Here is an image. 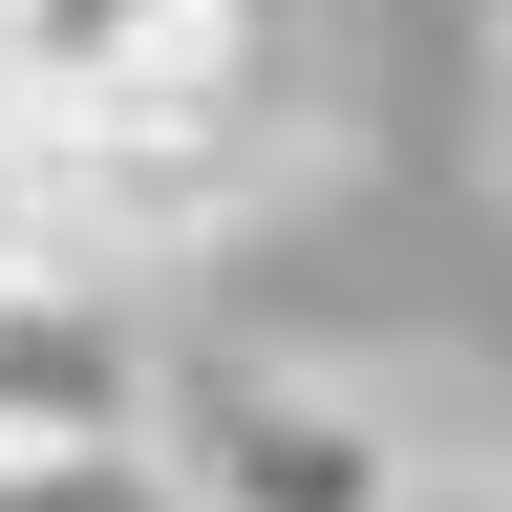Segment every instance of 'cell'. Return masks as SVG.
Returning a JSON list of instances; mask_svg holds the SVG:
<instances>
[{"label":"cell","mask_w":512,"mask_h":512,"mask_svg":"<svg viewBox=\"0 0 512 512\" xmlns=\"http://www.w3.org/2000/svg\"><path fill=\"white\" fill-rule=\"evenodd\" d=\"M43 278H86V235H64V150L0 107V299H43Z\"/></svg>","instance_id":"2"},{"label":"cell","mask_w":512,"mask_h":512,"mask_svg":"<svg viewBox=\"0 0 512 512\" xmlns=\"http://www.w3.org/2000/svg\"><path fill=\"white\" fill-rule=\"evenodd\" d=\"M470 22H491V43H512V0H470Z\"/></svg>","instance_id":"4"},{"label":"cell","mask_w":512,"mask_h":512,"mask_svg":"<svg viewBox=\"0 0 512 512\" xmlns=\"http://www.w3.org/2000/svg\"><path fill=\"white\" fill-rule=\"evenodd\" d=\"M491 64H512V43H491Z\"/></svg>","instance_id":"5"},{"label":"cell","mask_w":512,"mask_h":512,"mask_svg":"<svg viewBox=\"0 0 512 512\" xmlns=\"http://www.w3.org/2000/svg\"><path fill=\"white\" fill-rule=\"evenodd\" d=\"M427 448L320 363H256V342H192L150 363V491L171 512H406Z\"/></svg>","instance_id":"1"},{"label":"cell","mask_w":512,"mask_h":512,"mask_svg":"<svg viewBox=\"0 0 512 512\" xmlns=\"http://www.w3.org/2000/svg\"><path fill=\"white\" fill-rule=\"evenodd\" d=\"M406 512H512V470H470V448H427V470H406Z\"/></svg>","instance_id":"3"}]
</instances>
